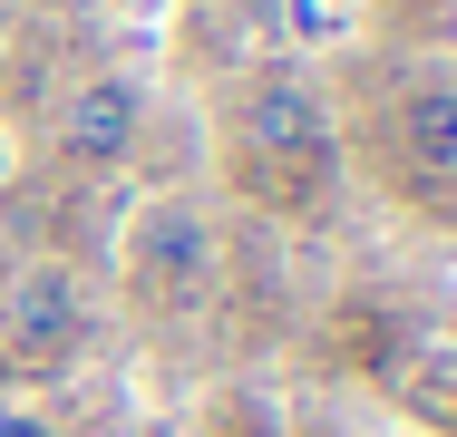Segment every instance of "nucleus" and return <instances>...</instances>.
<instances>
[{"label":"nucleus","instance_id":"f257e3e1","mask_svg":"<svg viewBox=\"0 0 457 437\" xmlns=\"http://www.w3.org/2000/svg\"><path fill=\"white\" fill-rule=\"evenodd\" d=\"M244 146L273 175H321L331 166V117H321V97L302 78H263L253 107H244Z\"/></svg>","mask_w":457,"mask_h":437},{"label":"nucleus","instance_id":"f03ea898","mask_svg":"<svg viewBox=\"0 0 457 437\" xmlns=\"http://www.w3.org/2000/svg\"><path fill=\"white\" fill-rule=\"evenodd\" d=\"M204 272H214V234L185 214V204H156L146 234H137V292L156 311H195L204 301Z\"/></svg>","mask_w":457,"mask_h":437},{"label":"nucleus","instance_id":"7ed1b4c3","mask_svg":"<svg viewBox=\"0 0 457 437\" xmlns=\"http://www.w3.org/2000/svg\"><path fill=\"white\" fill-rule=\"evenodd\" d=\"M79 321H88V311H79V282H69L59 262H39V272L10 292L0 341H10V359H20V369H29V359L49 369V359H69V350H79Z\"/></svg>","mask_w":457,"mask_h":437},{"label":"nucleus","instance_id":"20e7f679","mask_svg":"<svg viewBox=\"0 0 457 437\" xmlns=\"http://www.w3.org/2000/svg\"><path fill=\"white\" fill-rule=\"evenodd\" d=\"M137 117H146L137 78H88L69 97V117H59V146H69L79 166H117V156L137 146Z\"/></svg>","mask_w":457,"mask_h":437},{"label":"nucleus","instance_id":"39448f33","mask_svg":"<svg viewBox=\"0 0 457 437\" xmlns=\"http://www.w3.org/2000/svg\"><path fill=\"white\" fill-rule=\"evenodd\" d=\"M409 146H419L428 175H457V87H428V97L409 107Z\"/></svg>","mask_w":457,"mask_h":437},{"label":"nucleus","instance_id":"423d86ee","mask_svg":"<svg viewBox=\"0 0 457 437\" xmlns=\"http://www.w3.org/2000/svg\"><path fill=\"white\" fill-rule=\"evenodd\" d=\"M292 29H302V39H331V29H341V0H292Z\"/></svg>","mask_w":457,"mask_h":437},{"label":"nucleus","instance_id":"0eeeda50","mask_svg":"<svg viewBox=\"0 0 457 437\" xmlns=\"http://www.w3.org/2000/svg\"><path fill=\"white\" fill-rule=\"evenodd\" d=\"M0 437H59L49 418H29V408H0Z\"/></svg>","mask_w":457,"mask_h":437}]
</instances>
